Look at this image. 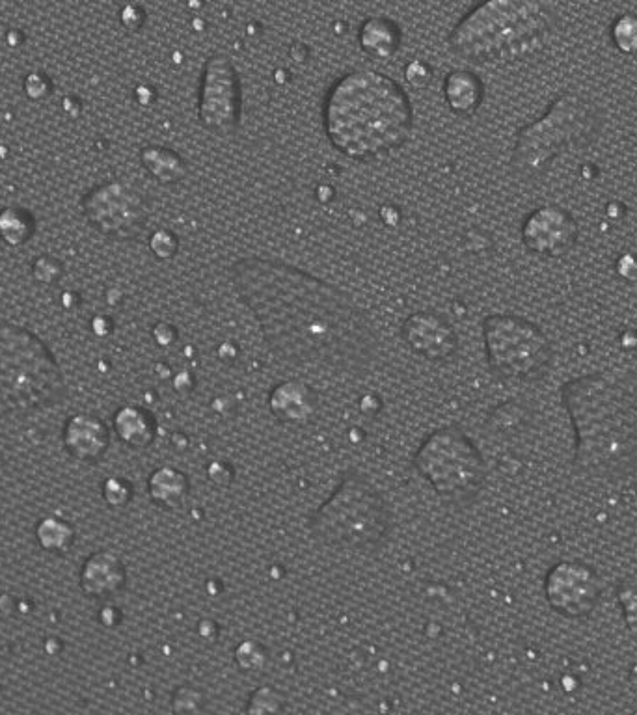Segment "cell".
<instances>
[{
	"mask_svg": "<svg viewBox=\"0 0 637 715\" xmlns=\"http://www.w3.org/2000/svg\"><path fill=\"white\" fill-rule=\"evenodd\" d=\"M554 30L543 0H483L449 34V49L472 64H507L541 51Z\"/></svg>",
	"mask_w": 637,
	"mask_h": 715,
	"instance_id": "277c9868",
	"label": "cell"
},
{
	"mask_svg": "<svg viewBox=\"0 0 637 715\" xmlns=\"http://www.w3.org/2000/svg\"><path fill=\"white\" fill-rule=\"evenodd\" d=\"M602 127V114L585 95L567 92L552 101L543 118L516 136L511 166L516 176H543L559 155L589 146Z\"/></svg>",
	"mask_w": 637,
	"mask_h": 715,
	"instance_id": "5b68a950",
	"label": "cell"
},
{
	"mask_svg": "<svg viewBox=\"0 0 637 715\" xmlns=\"http://www.w3.org/2000/svg\"><path fill=\"white\" fill-rule=\"evenodd\" d=\"M109 442L107 425L95 416H75L69 419L64 429V446L69 455L77 460L94 462L101 459L109 447Z\"/></svg>",
	"mask_w": 637,
	"mask_h": 715,
	"instance_id": "9a60e30c",
	"label": "cell"
},
{
	"mask_svg": "<svg viewBox=\"0 0 637 715\" xmlns=\"http://www.w3.org/2000/svg\"><path fill=\"white\" fill-rule=\"evenodd\" d=\"M81 583L84 593L94 598H109L125 585L122 561L109 552L92 555L82 568Z\"/></svg>",
	"mask_w": 637,
	"mask_h": 715,
	"instance_id": "2e32d148",
	"label": "cell"
},
{
	"mask_svg": "<svg viewBox=\"0 0 637 715\" xmlns=\"http://www.w3.org/2000/svg\"><path fill=\"white\" fill-rule=\"evenodd\" d=\"M544 594L550 608L559 615L580 619L597 608L602 594V580L585 563L563 561L548 570Z\"/></svg>",
	"mask_w": 637,
	"mask_h": 715,
	"instance_id": "8fae6325",
	"label": "cell"
},
{
	"mask_svg": "<svg viewBox=\"0 0 637 715\" xmlns=\"http://www.w3.org/2000/svg\"><path fill=\"white\" fill-rule=\"evenodd\" d=\"M418 472L448 500L468 501L485 483V462L474 442L455 427L433 432L416 453Z\"/></svg>",
	"mask_w": 637,
	"mask_h": 715,
	"instance_id": "ba28073f",
	"label": "cell"
},
{
	"mask_svg": "<svg viewBox=\"0 0 637 715\" xmlns=\"http://www.w3.org/2000/svg\"><path fill=\"white\" fill-rule=\"evenodd\" d=\"M403 339L416 354L442 362L457 351V334L442 317L434 313H414L403 324Z\"/></svg>",
	"mask_w": 637,
	"mask_h": 715,
	"instance_id": "4fadbf2b",
	"label": "cell"
},
{
	"mask_svg": "<svg viewBox=\"0 0 637 715\" xmlns=\"http://www.w3.org/2000/svg\"><path fill=\"white\" fill-rule=\"evenodd\" d=\"M36 535H38L41 546L49 552L66 550L75 537L73 527L69 526L66 520L56 518V516L41 520L38 529H36Z\"/></svg>",
	"mask_w": 637,
	"mask_h": 715,
	"instance_id": "603a6c76",
	"label": "cell"
},
{
	"mask_svg": "<svg viewBox=\"0 0 637 715\" xmlns=\"http://www.w3.org/2000/svg\"><path fill=\"white\" fill-rule=\"evenodd\" d=\"M243 116V84L230 58L213 54L205 62L198 90V120L209 133L233 135Z\"/></svg>",
	"mask_w": 637,
	"mask_h": 715,
	"instance_id": "30bf717a",
	"label": "cell"
},
{
	"mask_svg": "<svg viewBox=\"0 0 637 715\" xmlns=\"http://www.w3.org/2000/svg\"><path fill=\"white\" fill-rule=\"evenodd\" d=\"M103 492H105L107 501L114 507H122L131 498V486L127 485L122 479H109L105 483Z\"/></svg>",
	"mask_w": 637,
	"mask_h": 715,
	"instance_id": "d4e9b609",
	"label": "cell"
},
{
	"mask_svg": "<svg viewBox=\"0 0 637 715\" xmlns=\"http://www.w3.org/2000/svg\"><path fill=\"white\" fill-rule=\"evenodd\" d=\"M405 73H407L408 82L414 84V86H425L427 82L431 81V77H433L431 68H429L427 64L420 62V60L408 64Z\"/></svg>",
	"mask_w": 637,
	"mask_h": 715,
	"instance_id": "83f0119b",
	"label": "cell"
},
{
	"mask_svg": "<svg viewBox=\"0 0 637 715\" xmlns=\"http://www.w3.org/2000/svg\"><path fill=\"white\" fill-rule=\"evenodd\" d=\"M272 414L285 423H304L312 418L315 395L306 384L284 382L271 395Z\"/></svg>",
	"mask_w": 637,
	"mask_h": 715,
	"instance_id": "ac0fdd59",
	"label": "cell"
},
{
	"mask_svg": "<svg viewBox=\"0 0 637 715\" xmlns=\"http://www.w3.org/2000/svg\"><path fill=\"white\" fill-rule=\"evenodd\" d=\"M438 2H448V0H438Z\"/></svg>",
	"mask_w": 637,
	"mask_h": 715,
	"instance_id": "f546056e",
	"label": "cell"
},
{
	"mask_svg": "<svg viewBox=\"0 0 637 715\" xmlns=\"http://www.w3.org/2000/svg\"><path fill=\"white\" fill-rule=\"evenodd\" d=\"M99 203L94 207L99 224L118 235H135L142 230L146 220V205L136 190L125 185H110L97 196Z\"/></svg>",
	"mask_w": 637,
	"mask_h": 715,
	"instance_id": "5bb4252c",
	"label": "cell"
},
{
	"mask_svg": "<svg viewBox=\"0 0 637 715\" xmlns=\"http://www.w3.org/2000/svg\"><path fill=\"white\" fill-rule=\"evenodd\" d=\"M617 272L626 282H637V254H623L619 257Z\"/></svg>",
	"mask_w": 637,
	"mask_h": 715,
	"instance_id": "f1b7e54d",
	"label": "cell"
},
{
	"mask_svg": "<svg viewBox=\"0 0 637 715\" xmlns=\"http://www.w3.org/2000/svg\"><path fill=\"white\" fill-rule=\"evenodd\" d=\"M483 339L490 369L507 380H535L552 360V347L543 330L516 315L498 313L487 317Z\"/></svg>",
	"mask_w": 637,
	"mask_h": 715,
	"instance_id": "9c48e42d",
	"label": "cell"
},
{
	"mask_svg": "<svg viewBox=\"0 0 637 715\" xmlns=\"http://www.w3.org/2000/svg\"><path fill=\"white\" fill-rule=\"evenodd\" d=\"M360 49L375 60L392 58L401 45V30L388 17H369L358 32Z\"/></svg>",
	"mask_w": 637,
	"mask_h": 715,
	"instance_id": "d6986e66",
	"label": "cell"
},
{
	"mask_svg": "<svg viewBox=\"0 0 637 715\" xmlns=\"http://www.w3.org/2000/svg\"><path fill=\"white\" fill-rule=\"evenodd\" d=\"M189 483L183 473L163 468L159 472L153 473L150 479V494L153 501L161 505H176L177 501L183 500L187 496Z\"/></svg>",
	"mask_w": 637,
	"mask_h": 715,
	"instance_id": "7402d4cb",
	"label": "cell"
},
{
	"mask_svg": "<svg viewBox=\"0 0 637 715\" xmlns=\"http://www.w3.org/2000/svg\"><path fill=\"white\" fill-rule=\"evenodd\" d=\"M55 356L40 338L14 324H0V416L53 405L64 395Z\"/></svg>",
	"mask_w": 637,
	"mask_h": 715,
	"instance_id": "8992f818",
	"label": "cell"
},
{
	"mask_svg": "<svg viewBox=\"0 0 637 715\" xmlns=\"http://www.w3.org/2000/svg\"><path fill=\"white\" fill-rule=\"evenodd\" d=\"M578 224L569 211L557 205L535 209L522 224V243L529 252L544 257L569 254L578 243Z\"/></svg>",
	"mask_w": 637,
	"mask_h": 715,
	"instance_id": "7c38bea8",
	"label": "cell"
},
{
	"mask_svg": "<svg viewBox=\"0 0 637 715\" xmlns=\"http://www.w3.org/2000/svg\"><path fill=\"white\" fill-rule=\"evenodd\" d=\"M114 429L123 444L131 447H148L155 438V421L138 406H123L114 418Z\"/></svg>",
	"mask_w": 637,
	"mask_h": 715,
	"instance_id": "ffe728a7",
	"label": "cell"
},
{
	"mask_svg": "<svg viewBox=\"0 0 637 715\" xmlns=\"http://www.w3.org/2000/svg\"><path fill=\"white\" fill-rule=\"evenodd\" d=\"M177 246H179L177 237L174 233H170V231H159V233H155L153 239H151V248H153V252H155L157 256L172 257L177 252Z\"/></svg>",
	"mask_w": 637,
	"mask_h": 715,
	"instance_id": "484cf974",
	"label": "cell"
},
{
	"mask_svg": "<svg viewBox=\"0 0 637 715\" xmlns=\"http://www.w3.org/2000/svg\"><path fill=\"white\" fill-rule=\"evenodd\" d=\"M619 600L623 604L624 619L628 622V628L637 630V589L636 587H626L619 593Z\"/></svg>",
	"mask_w": 637,
	"mask_h": 715,
	"instance_id": "4316f807",
	"label": "cell"
},
{
	"mask_svg": "<svg viewBox=\"0 0 637 715\" xmlns=\"http://www.w3.org/2000/svg\"><path fill=\"white\" fill-rule=\"evenodd\" d=\"M390 514L377 488L362 475L343 477L312 518L315 539L339 548H369L386 537Z\"/></svg>",
	"mask_w": 637,
	"mask_h": 715,
	"instance_id": "52a82bcc",
	"label": "cell"
},
{
	"mask_svg": "<svg viewBox=\"0 0 637 715\" xmlns=\"http://www.w3.org/2000/svg\"><path fill=\"white\" fill-rule=\"evenodd\" d=\"M231 280L269 347L287 362L341 371L364 369L377 336L347 293L278 259L243 257Z\"/></svg>",
	"mask_w": 637,
	"mask_h": 715,
	"instance_id": "6da1fadb",
	"label": "cell"
},
{
	"mask_svg": "<svg viewBox=\"0 0 637 715\" xmlns=\"http://www.w3.org/2000/svg\"><path fill=\"white\" fill-rule=\"evenodd\" d=\"M444 97L453 114L474 116L485 99V86L472 71L455 69L444 81Z\"/></svg>",
	"mask_w": 637,
	"mask_h": 715,
	"instance_id": "e0dca14e",
	"label": "cell"
},
{
	"mask_svg": "<svg viewBox=\"0 0 637 715\" xmlns=\"http://www.w3.org/2000/svg\"><path fill=\"white\" fill-rule=\"evenodd\" d=\"M142 159L151 176L157 177V181L166 185L177 183L187 176V162L170 149L150 148L144 151Z\"/></svg>",
	"mask_w": 637,
	"mask_h": 715,
	"instance_id": "44dd1931",
	"label": "cell"
},
{
	"mask_svg": "<svg viewBox=\"0 0 637 715\" xmlns=\"http://www.w3.org/2000/svg\"><path fill=\"white\" fill-rule=\"evenodd\" d=\"M328 142L353 161L369 162L401 148L412 131V105L399 82L353 69L328 90L323 105Z\"/></svg>",
	"mask_w": 637,
	"mask_h": 715,
	"instance_id": "3957f363",
	"label": "cell"
},
{
	"mask_svg": "<svg viewBox=\"0 0 637 715\" xmlns=\"http://www.w3.org/2000/svg\"><path fill=\"white\" fill-rule=\"evenodd\" d=\"M611 41L619 53L637 54V14L619 15L611 25Z\"/></svg>",
	"mask_w": 637,
	"mask_h": 715,
	"instance_id": "cb8c5ba5",
	"label": "cell"
},
{
	"mask_svg": "<svg viewBox=\"0 0 637 715\" xmlns=\"http://www.w3.org/2000/svg\"><path fill=\"white\" fill-rule=\"evenodd\" d=\"M561 401L574 429V470L623 477L637 462V373L611 369L572 378Z\"/></svg>",
	"mask_w": 637,
	"mask_h": 715,
	"instance_id": "7a4b0ae2",
	"label": "cell"
}]
</instances>
